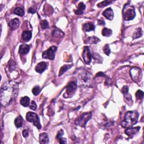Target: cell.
Instances as JSON below:
<instances>
[{
    "label": "cell",
    "instance_id": "cell-16",
    "mask_svg": "<svg viewBox=\"0 0 144 144\" xmlns=\"http://www.w3.org/2000/svg\"><path fill=\"white\" fill-rule=\"evenodd\" d=\"M49 142L48 136L46 133H42L40 135V142L41 143H48Z\"/></svg>",
    "mask_w": 144,
    "mask_h": 144
},
{
    "label": "cell",
    "instance_id": "cell-2",
    "mask_svg": "<svg viewBox=\"0 0 144 144\" xmlns=\"http://www.w3.org/2000/svg\"><path fill=\"white\" fill-rule=\"evenodd\" d=\"M139 118V113L136 111H129L127 112L124 120L121 123L123 127H129L135 124Z\"/></svg>",
    "mask_w": 144,
    "mask_h": 144
},
{
    "label": "cell",
    "instance_id": "cell-32",
    "mask_svg": "<svg viewBox=\"0 0 144 144\" xmlns=\"http://www.w3.org/2000/svg\"><path fill=\"white\" fill-rule=\"evenodd\" d=\"M63 135H64V132H63V131L60 130V131L58 133H57V139H61V137H62V136H63Z\"/></svg>",
    "mask_w": 144,
    "mask_h": 144
},
{
    "label": "cell",
    "instance_id": "cell-6",
    "mask_svg": "<svg viewBox=\"0 0 144 144\" xmlns=\"http://www.w3.org/2000/svg\"><path fill=\"white\" fill-rule=\"evenodd\" d=\"M57 51V47L56 46H51L49 48L48 50L44 52L42 54V57L45 59H47L52 60L55 58V53Z\"/></svg>",
    "mask_w": 144,
    "mask_h": 144
},
{
    "label": "cell",
    "instance_id": "cell-31",
    "mask_svg": "<svg viewBox=\"0 0 144 144\" xmlns=\"http://www.w3.org/2000/svg\"><path fill=\"white\" fill-rule=\"evenodd\" d=\"M29 107H30V109L33 110H35L36 109H37V105H36L35 101H32L31 104H30V106H29Z\"/></svg>",
    "mask_w": 144,
    "mask_h": 144
},
{
    "label": "cell",
    "instance_id": "cell-23",
    "mask_svg": "<svg viewBox=\"0 0 144 144\" xmlns=\"http://www.w3.org/2000/svg\"><path fill=\"white\" fill-rule=\"evenodd\" d=\"M14 14L20 16H23L24 15V10L20 8H16L15 9L14 11Z\"/></svg>",
    "mask_w": 144,
    "mask_h": 144
},
{
    "label": "cell",
    "instance_id": "cell-34",
    "mask_svg": "<svg viewBox=\"0 0 144 144\" xmlns=\"http://www.w3.org/2000/svg\"><path fill=\"white\" fill-rule=\"evenodd\" d=\"M29 12H31L32 13V14H34V13L35 12V10L34 9H33V8H30L29 9V11H28Z\"/></svg>",
    "mask_w": 144,
    "mask_h": 144
},
{
    "label": "cell",
    "instance_id": "cell-5",
    "mask_svg": "<svg viewBox=\"0 0 144 144\" xmlns=\"http://www.w3.org/2000/svg\"><path fill=\"white\" fill-rule=\"evenodd\" d=\"M92 117V114L91 113H85L83 114L80 117L76 120V124L81 127H85L87 122Z\"/></svg>",
    "mask_w": 144,
    "mask_h": 144
},
{
    "label": "cell",
    "instance_id": "cell-3",
    "mask_svg": "<svg viewBox=\"0 0 144 144\" xmlns=\"http://www.w3.org/2000/svg\"><path fill=\"white\" fill-rule=\"evenodd\" d=\"M123 16L124 20H132L135 17L136 12L133 6L131 4H126L123 9Z\"/></svg>",
    "mask_w": 144,
    "mask_h": 144
},
{
    "label": "cell",
    "instance_id": "cell-17",
    "mask_svg": "<svg viewBox=\"0 0 144 144\" xmlns=\"http://www.w3.org/2000/svg\"><path fill=\"white\" fill-rule=\"evenodd\" d=\"M32 32L31 31H25L23 32L22 33V39L23 40H24V41H29V40H31L32 38Z\"/></svg>",
    "mask_w": 144,
    "mask_h": 144
},
{
    "label": "cell",
    "instance_id": "cell-22",
    "mask_svg": "<svg viewBox=\"0 0 144 144\" xmlns=\"http://www.w3.org/2000/svg\"><path fill=\"white\" fill-rule=\"evenodd\" d=\"M142 35V29H141V28H139L136 29L135 32H134L133 35V37L134 39L137 38L141 37Z\"/></svg>",
    "mask_w": 144,
    "mask_h": 144
},
{
    "label": "cell",
    "instance_id": "cell-15",
    "mask_svg": "<svg viewBox=\"0 0 144 144\" xmlns=\"http://www.w3.org/2000/svg\"><path fill=\"white\" fill-rule=\"evenodd\" d=\"M100 40L99 38L95 37V36H92V37L87 38L86 41L84 42V43L86 44H96L98 42H100Z\"/></svg>",
    "mask_w": 144,
    "mask_h": 144
},
{
    "label": "cell",
    "instance_id": "cell-20",
    "mask_svg": "<svg viewBox=\"0 0 144 144\" xmlns=\"http://www.w3.org/2000/svg\"><path fill=\"white\" fill-rule=\"evenodd\" d=\"M14 123L15 124V126L17 128H20L22 126L23 123V119L21 116H18L15 119Z\"/></svg>",
    "mask_w": 144,
    "mask_h": 144
},
{
    "label": "cell",
    "instance_id": "cell-24",
    "mask_svg": "<svg viewBox=\"0 0 144 144\" xmlns=\"http://www.w3.org/2000/svg\"><path fill=\"white\" fill-rule=\"evenodd\" d=\"M112 31L111 29L105 28L103 30L102 34L103 35L105 36V37H109V36L112 34Z\"/></svg>",
    "mask_w": 144,
    "mask_h": 144
},
{
    "label": "cell",
    "instance_id": "cell-30",
    "mask_svg": "<svg viewBox=\"0 0 144 144\" xmlns=\"http://www.w3.org/2000/svg\"><path fill=\"white\" fill-rule=\"evenodd\" d=\"M111 3H112V1H104L98 4V6L100 8L105 7V6H106L107 5L111 4Z\"/></svg>",
    "mask_w": 144,
    "mask_h": 144
},
{
    "label": "cell",
    "instance_id": "cell-18",
    "mask_svg": "<svg viewBox=\"0 0 144 144\" xmlns=\"http://www.w3.org/2000/svg\"><path fill=\"white\" fill-rule=\"evenodd\" d=\"M83 30L86 32H90L91 31L95 30V25L92 23H87L84 24L83 25Z\"/></svg>",
    "mask_w": 144,
    "mask_h": 144
},
{
    "label": "cell",
    "instance_id": "cell-25",
    "mask_svg": "<svg viewBox=\"0 0 144 144\" xmlns=\"http://www.w3.org/2000/svg\"><path fill=\"white\" fill-rule=\"evenodd\" d=\"M143 95H144L143 92L141 90H138L137 91V92L136 93V97L138 100H142L143 99Z\"/></svg>",
    "mask_w": 144,
    "mask_h": 144
},
{
    "label": "cell",
    "instance_id": "cell-29",
    "mask_svg": "<svg viewBox=\"0 0 144 144\" xmlns=\"http://www.w3.org/2000/svg\"><path fill=\"white\" fill-rule=\"evenodd\" d=\"M103 51L105 54L106 55H108V56H109L110 54V49L109 45H105V46L103 48Z\"/></svg>",
    "mask_w": 144,
    "mask_h": 144
},
{
    "label": "cell",
    "instance_id": "cell-21",
    "mask_svg": "<svg viewBox=\"0 0 144 144\" xmlns=\"http://www.w3.org/2000/svg\"><path fill=\"white\" fill-rule=\"evenodd\" d=\"M20 103L21 105L24 107H27L29 105V103H30V99H29L28 97L24 96L21 98L20 101Z\"/></svg>",
    "mask_w": 144,
    "mask_h": 144
},
{
    "label": "cell",
    "instance_id": "cell-11",
    "mask_svg": "<svg viewBox=\"0 0 144 144\" xmlns=\"http://www.w3.org/2000/svg\"><path fill=\"white\" fill-rule=\"evenodd\" d=\"M140 129V127H135V128H134V127H132V128H128L126 130L125 133L128 136L132 137L134 135H136V134L139 131Z\"/></svg>",
    "mask_w": 144,
    "mask_h": 144
},
{
    "label": "cell",
    "instance_id": "cell-19",
    "mask_svg": "<svg viewBox=\"0 0 144 144\" xmlns=\"http://www.w3.org/2000/svg\"><path fill=\"white\" fill-rule=\"evenodd\" d=\"M85 8H86V6H85V5L83 4V3L80 2L79 4V5H78V9L77 10V11H75V12H76V14L77 15L82 14Z\"/></svg>",
    "mask_w": 144,
    "mask_h": 144
},
{
    "label": "cell",
    "instance_id": "cell-13",
    "mask_svg": "<svg viewBox=\"0 0 144 144\" xmlns=\"http://www.w3.org/2000/svg\"><path fill=\"white\" fill-rule=\"evenodd\" d=\"M103 15L106 19H109V20H112L114 17L113 10L111 8H108L106 9L103 12Z\"/></svg>",
    "mask_w": 144,
    "mask_h": 144
},
{
    "label": "cell",
    "instance_id": "cell-10",
    "mask_svg": "<svg viewBox=\"0 0 144 144\" xmlns=\"http://www.w3.org/2000/svg\"><path fill=\"white\" fill-rule=\"evenodd\" d=\"M48 64L47 63H45V62H41V63H38L37 66L35 67V70L36 71L38 72L39 73H42L46 69V68H47Z\"/></svg>",
    "mask_w": 144,
    "mask_h": 144
},
{
    "label": "cell",
    "instance_id": "cell-9",
    "mask_svg": "<svg viewBox=\"0 0 144 144\" xmlns=\"http://www.w3.org/2000/svg\"><path fill=\"white\" fill-rule=\"evenodd\" d=\"M77 88V84L75 82H71L69 83L67 87L66 93L68 95L71 96L74 93Z\"/></svg>",
    "mask_w": 144,
    "mask_h": 144
},
{
    "label": "cell",
    "instance_id": "cell-33",
    "mask_svg": "<svg viewBox=\"0 0 144 144\" xmlns=\"http://www.w3.org/2000/svg\"><path fill=\"white\" fill-rule=\"evenodd\" d=\"M23 136L25 137V138H26V137H27L29 135V132L27 130H26V129H24L23 131Z\"/></svg>",
    "mask_w": 144,
    "mask_h": 144
},
{
    "label": "cell",
    "instance_id": "cell-26",
    "mask_svg": "<svg viewBox=\"0 0 144 144\" xmlns=\"http://www.w3.org/2000/svg\"><path fill=\"white\" fill-rule=\"evenodd\" d=\"M40 92H41V88L38 86L34 87L32 89V93H33L34 95H35V96L38 95L40 93Z\"/></svg>",
    "mask_w": 144,
    "mask_h": 144
},
{
    "label": "cell",
    "instance_id": "cell-35",
    "mask_svg": "<svg viewBox=\"0 0 144 144\" xmlns=\"http://www.w3.org/2000/svg\"><path fill=\"white\" fill-rule=\"evenodd\" d=\"M67 142V141L66 139H60V143H65Z\"/></svg>",
    "mask_w": 144,
    "mask_h": 144
},
{
    "label": "cell",
    "instance_id": "cell-4",
    "mask_svg": "<svg viewBox=\"0 0 144 144\" xmlns=\"http://www.w3.org/2000/svg\"><path fill=\"white\" fill-rule=\"evenodd\" d=\"M26 119L28 122L32 123L35 127H37L38 129H40L41 128L40 118L37 114L33 112H28L26 115Z\"/></svg>",
    "mask_w": 144,
    "mask_h": 144
},
{
    "label": "cell",
    "instance_id": "cell-8",
    "mask_svg": "<svg viewBox=\"0 0 144 144\" xmlns=\"http://www.w3.org/2000/svg\"><path fill=\"white\" fill-rule=\"evenodd\" d=\"M82 56L85 63L87 64H90L91 62V59H92V55H91L90 49L88 46H86L84 47Z\"/></svg>",
    "mask_w": 144,
    "mask_h": 144
},
{
    "label": "cell",
    "instance_id": "cell-28",
    "mask_svg": "<svg viewBox=\"0 0 144 144\" xmlns=\"http://www.w3.org/2000/svg\"><path fill=\"white\" fill-rule=\"evenodd\" d=\"M41 27L42 29H48L49 28V25H48V23L46 20H42L41 23Z\"/></svg>",
    "mask_w": 144,
    "mask_h": 144
},
{
    "label": "cell",
    "instance_id": "cell-36",
    "mask_svg": "<svg viewBox=\"0 0 144 144\" xmlns=\"http://www.w3.org/2000/svg\"><path fill=\"white\" fill-rule=\"evenodd\" d=\"M99 24H100V25H104L105 24V22H104V20H99Z\"/></svg>",
    "mask_w": 144,
    "mask_h": 144
},
{
    "label": "cell",
    "instance_id": "cell-7",
    "mask_svg": "<svg viewBox=\"0 0 144 144\" xmlns=\"http://www.w3.org/2000/svg\"><path fill=\"white\" fill-rule=\"evenodd\" d=\"M130 74L132 80L135 82H139L141 80L142 72L138 68H133L130 70Z\"/></svg>",
    "mask_w": 144,
    "mask_h": 144
},
{
    "label": "cell",
    "instance_id": "cell-27",
    "mask_svg": "<svg viewBox=\"0 0 144 144\" xmlns=\"http://www.w3.org/2000/svg\"><path fill=\"white\" fill-rule=\"evenodd\" d=\"M71 67V65H64V66H63V67H62L61 68V69L60 70V74H59V76H60L61 74H63L64 72L67 70L68 69H70V67Z\"/></svg>",
    "mask_w": 144,
    "mask_h": 144
},
{
    "label": "cell",
    "instance_id": "cell-14",
    "mask_svg": "<svg viewBox=\"0 0 144 144\" xmlns=\"http://www.w3.org/2000/svg\"><path fill=\"white\" fill-rule=\"evenodd\" d=\"M29 50H30V47H29V45L22 44L19 47V52L22 55H25L28 53Z\"/></svg>",
    "mask_w": 144,
    "mask_h": 144
},
{
    "label": "cell",
    "instance_id": "cell-1",
    "mask_svg": "<svg viewBox=\"0 0 144 144\" xmlns=\"http://www.w3.org/2000/svg\"><path fill=\"white\" fill-rule=\"evenodd\" d=\"M18 85L15 82L9 81L2 85L1 88L0 99L2 106H6L17 96Z\"/></svg>",
    "mask_w": 144,
    "mask_h": 144
},
{
    "label": "cell",
    "instance_id": "cell-12",
    "mask_svg": "<svg viewBox=\"0 0 144 144\" xmlns=\"http://www.w3.org/2000/svg\"><path fill=\"white\" fill-rule=\"evenodd\" d=\"M20 25V20L18 18H15L12 19L11 21L9 23V26L12 30H15L19 27Z\"/></svg>",
    "mask_w": 144,
    "mask_h": 144
}]
</instances>
